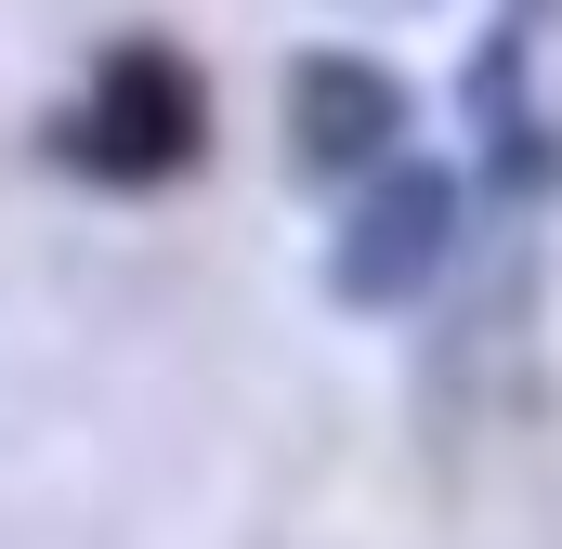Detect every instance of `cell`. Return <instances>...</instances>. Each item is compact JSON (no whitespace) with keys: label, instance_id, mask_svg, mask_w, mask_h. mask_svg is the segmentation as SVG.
<instances>
[{"label":"cell","instance_id":"6da1fadb","mask_svg":"<svg viewBox=\"0 0 562 549\" xmlns=\"http://www.w3.org/2000/svg\"><path fill=\"white\" fill-rule=\"evenodd\" d=\"M196 144H210V92H196V66L170 40L105 53L92 92H79V119H66L79 183H170V170H196Z\"/></svg>","mask_w":562,"mask_h":549}]
</instances>
